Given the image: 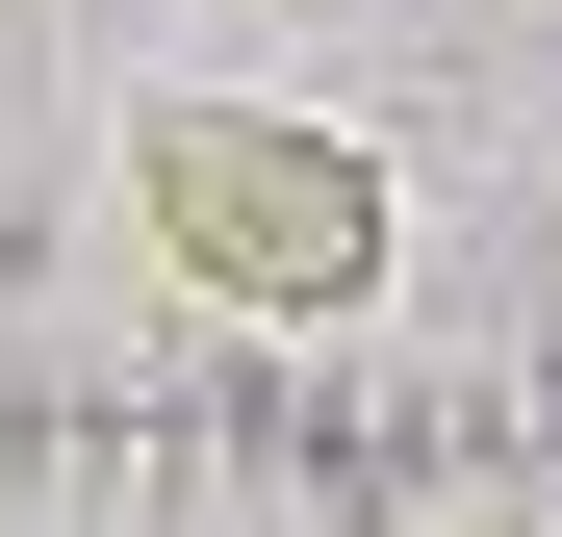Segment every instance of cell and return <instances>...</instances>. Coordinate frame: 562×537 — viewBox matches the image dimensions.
<instances>
[{
    "label": "cell",
    "mask_w": 562,
    "mask_h": 537,
    "mask_svg": "<svg viewBox=\"0 0 562 537\" xmlns=\"http://www.w3.org/2000/svg\"><path fill=\"white\" fill-rule=\"evenodd\" d=\"M358 537H512V512H358Z\"/></svg>",
    "instance_id": "7a4b0ae2"
},
{
    "label": "cell",
    "mask_w": 562,
    "mask_h": 537,
    "mask_svg": "<svg viewBox=\"0 0 562 537\" xmlns=\"http://www.w3.org/2000/svg\"><path fill=\"white\" fill-rule=\"evenodd\" d=\"M128 231H154V282L179 307H231V333H358L384 307V154L307 128V103H231V77H179V103H128Z\"/></svg>",
    "instance_id": "6da1fadb"
}]
</instances>
